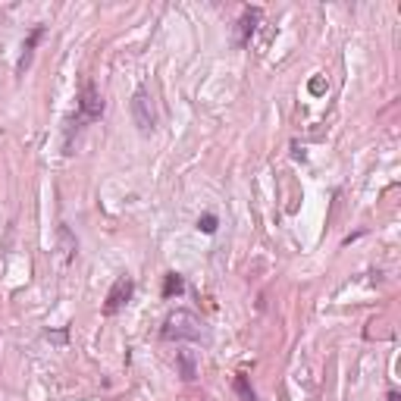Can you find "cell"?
Returning a JSON list of instances; mask_svg holds the SVG:
<instances>
[{
	"instance_id": "obj_6",
	"label": "cell",
	"mask_w": 401,
	"mask_h": 401,
	"mask_svg": "<svg viewBox=\"0 0 401 401\" xmlns=\"http://www.w3.org/2000/svg\"><path fill=\"white\" fill-rule=\"evenodd\" d=\"M44 38V26H38V28H32V35H28V41L22 44V57H19V73L26 69L28 63H32V53H35V44Z\"/></svg>"
},
{
	"instance_id": "obj_9",
	"label": "cell",
	"mask_w": 401,
	"mask_h": 401,
	"mask_svg": "<svg viewBox=\"0 0 401 401\" xmlns=\"http://www.w3.org/2000/svg\"><path fill=\"white\" fill-rule=\"evenodd\" d=\"M235 392H238V398H242V401H257L254 389L248 386V376H235Z\"/></svg>"
},
{
	"instance_id": "obj_3",
	"label": "cell",
	"mask_w": 401,
	"mask_h": 401,
	"mask_svg": "<svg viewBox=\"0 0 401 401\" xmlns=\"http://www.w3.org/2000/svg\"><path fill=\"white\" fill-rule=\"evenodd\" d=\"M132 119H135V125H139L141 135H151L154 129H157V107H154V98L148 88H139V91L132 94Z\"/></svg>"
},
{
	"instance_id": "obj_5",
	"label": "cell",
	"mask_w": 401,
	"mask_h": 401,
	"mask_svg": "<svg viewBox=\"0 0 401 401\" xmlns=\"http://www.w3.org/2000/svg\"><path fill=\"white\" fill-rule=\"evenodd\" d=\"M257 19H260V10H244V13H242V19H238V38H235L238 47H244V44L251 41Z\"/></svg>"
},
{
	"instance_id": "obj_4",
	"label": "cell",
	"mask_w": 401,
	"mask_h": 401,
	"mask_svg": "<svg viewBox=\"0 0 401 401\" xmlns=\"http://www.w3.org/2000/svg\"><path fill=\"white\" fill-rule=\"evenodd\" d=\"M132 292H135V283H132L129 276H119L116 283H113V289L107 292V304H104V314H107V317L119 314V310H123L125 304H129Z\"/></svg>"
},
{
	"instance_id": "obj_2",
	"label": "cell",
	"mask_w": 401,
	"mask_h": 401,
	"mask_svg": "<svg viewBox=\"0 0 401 401\" xmlns=\"http://www.w3.org/2000/svg\"><path fill=\"white\" fill-rule=\"evenodd\" d=\"M75 116L69 119V129H66V139H73V132H79L85 123H94V119H100V113H104V98L98 94V88L91 85V82H82L79 88V98H75Z\"/></svg>"
},
{
	"instance_id": "obj_8",
	"label": "cell",
	"mask_w": 401,
	"mask_h": 401,
	"mask_svg": "<svg viewBox=\"0 0 401 401\" xmlns=\"http://www.w3.org/2000/svg\"><path fill=\"white\" fill-rule=\"evenodd\" d=\"M176 364H179V370H182V380L185 382H191L195 380V355H191V351H179L176 355Z\"/></svg>"
},
{
	"instance_id": "obj_10",
	"label": "cell",
	"mask_w": 401,
	"mask_h": 401,
	"mask_svg": "<svg viewBox=\"0 0 401 401\" xmlns=\"http://www.w3.org/2000/svg\"><path fill=\"white\" fill-rule=\"evenodd\" d=\"M220 226V220L213 213H204V217H197V232H204V235H213Z\"/></svg>"
},
{
	"instance_id": "obj_11",
	"label": "cell",
	"mask_w": 401,
	"mask_h": 401,
	"mask_svg": "<svg viewBox=\"0 0 401 401\" xmlns=\"http://www.w3.org/2000/svg\"><path fill=\"white\" fill-rule=\"evenodd\" d=\"M386 401H401V395H398V392H395V389H392V392L386 395Z\"/></svg>"
},
{
	"instance_id": "obj_7",
	"label": "cell",
	"mask_w": 401,
	"mask_h": 401,
	"mask_svg": "<svg viewBox=\"0 0 401 401\" xmlns=\"http://www.w3.org/2000/svg\"><path fill=\"white\" fill-rule=\"evenodd\" d=\"M185 292V276L182 273H166L163 276V298L170 301V298H179Z\"/></svg>"
},
{
	"instance_id": "obj_1",
	"label": "cell",
	"mask_w": 401,
	"mask_h": 401,
	"mask_svg": "<svg viewBox=\"0 0 401 401\" xmlns=\"http://www.w3.org/2000/svg\"><path fill=\"white\" fill-rule=\"evenodd\" d=\"M160 336L166 342H201L204 339V320L191 310H176V314L166 317Z\"/></svg>"
}]
</instances>
